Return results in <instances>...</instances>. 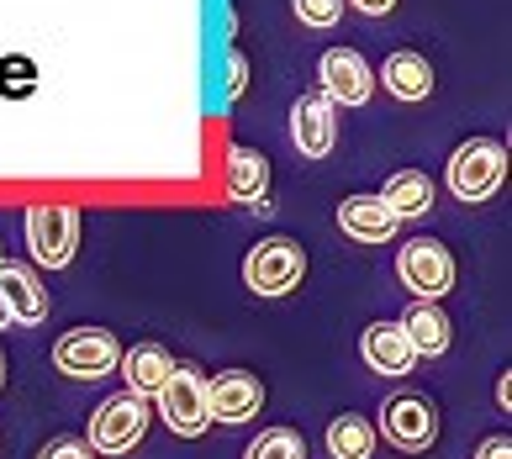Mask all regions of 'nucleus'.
I'll use <instances>...</instances> for the list:
<instances>
[{
  "label": "nucleus",
  "mask_w": 512,
  "mask_h": 459,
  "mask_svg": "<svg viewBox=\"0 0 512 459\" xmlns=\"http://www.w3.org/2000/svg\"><path fill=\"white\" fill-rule=\"evenodd\" d=\"M301 275H307V248L296 238H264L243 259V280H249L254 296H291Z\"/></svg>",
  "instance_id": "1"
},
{
  "label": "nucleus",
  "mask_w": 512,
  "mask_h": 459,
  "mask_svg": "<svg viewBox=\"0 0 512 459\" xmlns=\"http://www.w3.org/2000/svg\"><path fill=\"white\" fill-rule=\"evenodd\" d=\"M507 180V148L502 143H491V138H470L454 148V159H449V190L460 201H486V196H497Z\"/></svg>",
  "instance_id": "2"
},
{
  "label": "nucleus",
  "mask_w": 512,
  "mask_h": 459,
  "mask_svg": "<svg viewBox=\"0 0 512 459\" xmlns=\"http://www.w3.org/2000/svg\"><path fill=\"white\" fill-rule=\"evenodd\" d=\"M143 433H148V396H106L96 417H90V438L85 444L96 449V454H127V449H138L143 444Z\"/></svg>",
  "instance_id": "3"
},
{
  "label": "nucleus",
  "mask_w": 512,
  "mask_h": 459,
  "mask_svg": "<svg viewBox=\"0 0 512 459\" xmlns=\"http://www.w3.org/2000/svg\"><path fill=\"white\" fill-rule=\"evenodd\" d=\"M122 365V343L106 328H69L53 343V370H64L74 380H101Z\"/></svg>",
  "instance_id": "4"
},
{
  "label": "nucleus",
  "mask_w": 512,
  "mask_h": 459,
  "mask_svg": "<svg viewBox=\"0 0 512 459\" xmlns=\"http://www.w3.org/2000/svg\"><path fill=\"white\" fill-rule=\"evenodd\" d=\"M27 248L43 270H64L80 248V212L74 206H32L27 212Z\"/></svg>",
  "instance_id": "5"
},
{
  "label": "nucleus",
  "mask_w": 512,
  "mask_h": 459,
  "mask_svg": "<svg viewBox=\"0 0 512 459\" xmlns=\"http://www.w3.org/2000/svg\"><path fill=\"white\" fill-rule=\"evenodd\" d=\"M396 275H402V285L423 301L449 296L454 291V254L439 238H412V243H402V254H396Z\"/></svg>",
  "instance_id": "6"
},
{
  "label": "nucleus",
  "mask_w": 512,
  "mask_h": 459,
  "mask_svg": "<svg viewBox=\"0 0 512 459\" xmlns=\"http://www.w3.org/2000/svg\"><path fill=\"white\" fill-rule=\"evenodd\" d=\"M159 407H164V423L180 438H196V433L212 428V412H206V375L196 365L169 370V380L159 386Z\"/></svg>",
  "instance_id": "7"
},
{
  "label": "nucleus",
  "mask_w": 512,
  "mask_h": 459,
  "mask_svg": "<svg viewBox=\"0 0 512 459\" xmlns=\"http://www.w3.org/2000/svg\"><path fill=\"white\" fill-rule=\"evenodd\" d=\"M381 433L391 438L396 449L423 454L433 438H439V412H433V401L423 391H396V396H386V407H381Z\"/></svg>",
  "instance_id": "8"
},
{
  "label": "nucleus",
  "mask_w": 512,
  "mask_h": 459,
  "mask_svg": "<svg viewBox=\"0 0 512 459\" xmlns=\"http://www.w3.org/2000/svg\"><path fill=\"white\" fill-rule=\"evenodd\" d=\"M259 407H264V386L254 370H222L206 380V412H212V423H249Z\"/></svg>",
  "instance_id": "9"
},
{
  "label": "nucleus",
  "mask_w": 512,
  "mask_h": 459,
  "mask_svg": "<svg viewBox=\"0 0 512 459\" xmlns=\"http://www.w3.org/2000/svg\"><path fill=\"white\" fill-rule=\"evenodd\" d=\"M317 80H322V95H328L333 106H365V101H370V90H375L370 64L359 59V53H349V48L322 53Z\"/></svg>",
  "instance_id": "10"
},
{
  "label": "nucleus",
  "mask_w": 512,
  "mask_h": 459,
  "mask_svg": "<svg viewBox=\"0 0 512 459\" xmlns=\"http://www.w3.org/2000/svg\"><path fill=\"white\" fill-rule=\"evenodd\" d=\"M291 138H296V148L307 153V159H322V153H333V143H338V111H333V101L328 95H301L296 101V111H291Z\"/></svg>",
  "instance_id": "11"
},
{
  "label": "nucleus",
  "mask_w": 512,
  "mask_h": 459,
  "mask_svg": "<svg viewBox=\"0 0 512 459\" xmlns=\"http://www.w3.org/2000/svg\"><path fill=\"white\" fill-rule=\"evenodd\" d=\"M359 354H365V365L375 375H412V365H417L402 322H370L365 338H359Z\"/></svg>",
  "instance_id": "12"
},
{
  "label": "nucleus",
  "mask_w": 512,
  "mask_h": 459,
  "mask_svg": "<svg viewBox=\"0 0 512 459\" xmlns=\"http://www.w3.org/2000/svg\"><path fill=\"white\" fill-rule=\"evenodd\" d=\"M396 222L402 217H396L381 196H349L344 206H338V227H344L354 243H391Z\"/></svg>",
  "instance_id": "13"
},
{
  "label": "nucleus",
  "mask_w": 512,
  "mask_h": 459,
  "mask_svg": "<svg viewBox=\"0 0 512 459\" xmlns=\"http://www.w3.org/2000/svg\"><path fill=\"white\" fill-rule=\"evenodd\" d=\"M402 333H407L417 359H439L449 349V333L454 328H449V312H444L439 301H412L407 317H402Z\"/></svg>",
  "instance_id": "14"
},
{
  "label": "nucleus",
  "mask_w": 512,
  "mask_h": 459,
  "mask_svg": "<svg viewBox=\"0 0 512 459\" xmlns=\"http://www.w3.org/2000/svg\"><path fill=\"white\" fill-rule=\"evenodd\" d=\"M0 291H6L11 322H27V328H37V322L48 317V291L37 285V275L27 270V264H0Z\"/></svg>",
  "instance_id": "15"
},
{
  "label": "nucleus",
  "mask_w": 512,
  "mask_h": 459,
  "mask_svg": "<svg viewBox=\"0 0 512 459\" xmlns=\"http://www.w3.org/2000/svg\"><path fill=\"white\" fill-rule=\"evenodd\" d=\"M169 370H175V359H169L159 343H138V349L122 354V380L132 396H159V386L169 380Z\"/></svg>",
  "instance_id": "16"
},
{
  "label": "nucleus",
  "mask_w": 512,
  "mask_h": 459,
  "mask_svg": "<svg viewBox=\"0 0 512 459\" xmlns=\"http://www.w3.org/2000/svg\"><path fill=\"white\" fill-rule=\"evenodd\" d=\"M381 80H386V90L396 95V101H423V95L433 90V69H428L423 53L402 48V53H391V59H386Z\"/></svg>",
  "instance_id": "17"
},
{
  "label": "nucleus",
  "mask_w": 512,
  "mask_h": 459,
  "mask_svg": "<svg viewBox=\"0 0 512 459\" xmlns=\"http://www.w3.org/2000/svg\"><path fill=\"white\" fill-rule=\"evenodd\" d=\"M381 201L396 217H423V212H433V180L423 175V169H396V175L386 180V190H381Z\"/></svg>",
  "instance_id": "18"
},
{
  "label": "nucleus",
  "mask_w": 512,
  "mask_h": 459,
  "mask_svg": "<svg viewBox=\"0 0 512 459\" xmlns=\"http://www.w3.org/2000/svg\"><path fill=\"white\" fill-rule=\"evenodd\" d=\"M328 454L333 459H370L375 454V423L359 412H344L328 423Z\"/></svg>",
  "instance_id": "19"
},
{
  "label": "nucleus",
  "mask_w": 512,
  "mask_h": 459,
  "mask_svg": "<svg viewBox=\"0 0 512 459\" xmlns=\"http://www.w3.org/2000/svg\"><path fill=\"white\" fill-rule=\"evenodd\" d=\"M264 185H270V164H264V153H254V148H233V153H227V190H233L238 201H259Z\"/></svg>",
  "instance_id": "20"
},
{
  "label": "nucleus",
  "mask_w": 512,
  "mask_h": 459,
  "mask_svg": "<svg viewBox=\"0 0 512 459\" xmlns=\"http://www.w3.org/2000/svg\"><path fill=\"white\" fill-rule=\"evenodd\" d=\"M243 459H307V438L296 428H264Z\"/></svg>",
  "instance_id": "21"
},
{
  "label": "nucleus",
  "mask_w": 512,
  "mask_h": 459,
  "mask_svg": "<svg viewBox=\"0 0 512 459\" xmlns=\"http://www.w3.org/2000/svg\"><path fill=\"white\" fill-rule=\"evenodd\" d=\"M32 85H37V64L22 59V53H6V59H0V95L22 101V95H32Z\"/></svg>",
  "instance_id": "22"
},
{
  "label": "nucleus",
  "mask_w": 512,
  "mask_h": 459,
  "mask_svg": "<svg viewBox=\"0 0 512 459\" xmlns=\"http://www.w3.org/2000/svg\"><path fill=\"white\" fill-rule=\"evenodd\" d=\"M291 6L307 27H338V16H344V0H291Z\"/></svg>",
  "instance_id": "23"
},
{
  "label": "nucleus",
  "mask_w": 512,
  "mask_h": 459,
  "mask_svg": "<svg viewBox=\"0 0 512 459\" xmlns=\"http://www.w3.org/2000/svg\"><path fill=\"white\" fill-rule=\"evenodd\" d=\"M37 459H90V444H80V438H53Z\"/></svg>",
  "instance_id": "24"
},
{
  "label": "nucleus",
  "mask_w": 512,
  "mask_h": 459,
  "mask_svg": "<svg viewBox=\"0 0 512 459\" xmlns=\"http://www.w3.org/2000/svg\"><path fill=\"white\" fill-rule=\"evenodd\" d=\"M476 459H512V438L497 433V438H486V444L476 449Z\"/></svg>",
  "instance_id": "25"
},
{
  "label": "nucleus",
  "mask_w": 512,
  "mask_h": 459,
  "mask_svg": "<svg viewBox=\"0 0 512 459\" xmlns=\"http://www.w3.org/2000/svg\"><path fill=\"white\" fill-rule=\"evenodd\" d=\"M354 6H359V11H370V16H386L396 0H354Z\"/></svg>",
  "instance_id": "26"
},
{
  "label": "nucleus",
  "mask_w": 512,
  "mask_h": 459,
  "mask_svg": "<svg viewBox=\"0 0 512 459\" xmlns=\"http://www.w3.org/2000/svg\"><path fill=\"white\" fill-rule=\"evenodd\" d=\"M11 328V306H6V291H0V333Z\"/></svg>",
  "instance_id": "27"
},
{
  "label": "nucleus",
  "mask_w": 512,
  "mask_h": 459,
  "mask_svg": "<svg viewBox=\"0 0 512 459\" xmlns=\"http://www.w3.org/2000/svg\"><path fill=\"white\" fill-rule=\"evenodd\" d=\"M0 386H6V359H0Z\"/></svg>",
  "instance_id": "28"
}]
</instances>
